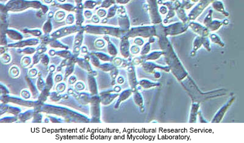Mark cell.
<instances>
[{
  "instance_id": "cell-1",
  "label": "cell",
  "mask_w": 244,
  "mask_h": 143,
  "mask_svg": "<svg viewBox=\"0 0 244 143\" xmlns=\"http://www.w3.org/2000/svg\"><path fill=\"white\" fill-rule=\"evenodd\" d=\"M214 0H200L198 4L192 9L189 15L190 20H195L203 11L204 9Z\"/></svg>"
},
{
  "instance_id": "cell-2",
  "label": "cell",
  "mask_w": 244,
  "mask_h": 143,
  "mask_svg": "<svg viewBox=\"0 0 244 143\" xmlns=\"http://www.w3.org/2000/svg\"><path fill=\"white\" fill-rule=\"evenodd\" d=\"M150 14L154 23H159L161 22V17L158 9V0H148Z\"/></svg>"
},
{
  "instance_id": "cell-3",
  "label": "cell",
  "mask_w": 244,
  "mask_h": 143,
  "mask_svg": "<svg viewBox=\"0 0 244 143\" xmlns=\"http://www.w3.org/2000/svg\"><path fill=\"white\" fill-rule=\"evenodd\" d=\"M188 26L181 23H177L171 25L165 29V32L167 35H175L182 33L186 31Z\"/></svg>"
},
{
  "instance_id": "cell-4",
  "label": "cell",
  "mask_w": 244,
  "mask_h": 143,
  "mask_svg": "<svg viewBox=\"0 0 244 143\" xmlns=\"http://www.w3.org/2000/svg\"><path fill=\"white\" fill-rule=\"evenodd\" d=\"M190 27L194 32H195L198 34L200 35L201 36L206 37L209 34V30L207 29V28L202 27V25H200L198 23L192 22L190 23Z\"/></svg>"
},
{
  "instance_id": "cell-5",
  "label": "cell",
  "mask_w": 244,
  "mask_h": 143,
  "mask_svg": "<svg viewBox=\"0 0 244 143\" xmlns=\"http://www.w3.org/2000/svg\"><path fill=\"white\" fill-rule=\"evenodd\" d=\"M212 7L218 12L223 14L225 16L229 15V14L225 11L223 4L222 1H218V0H215L212 2Z\"/></svg>"
},
{
  "instance_id": "cell-6",
  "label": "cell",
  "mask_w": 244,
  "mask_h": 143,
  "mask_svg": "<svg viewBox=\"0 0 244 143\" xmlns=\"http://www.w3.org/2000/svg\"><path fill=\"white\" fill-rule=\"evenodd\" d=\"M20 69H19L18 67L17 66H12L9 71V73L10 76H11L13 78H17L20 75Z\"/></svg>"
},
{
  "instance_id": "cell-7",
  "label": "cell",
  "mask_w": 244,
  "mask_h": 143,
  "mask_svg": "<svg viewBox=\"0 0 244 143\" xmlns=\"http://www.w3.org/2000/svg\"><path fill=\"white\" fill-rule=\"evenodd\" d=\"M222 26V23L218 21H212L211 23L207 27V28L209 31H216Z\"/></svg>"
},
{
  "instance_id": "cell-8",
  "label": "cell",
  "mask_w": 244,
  "mask_h": 143,
  "mask_svg": "<svg viewBox=\"0 0 244 143\" xmlns=\"http://www.w3.org/2000/svg\"><path fill=\"white\" fill-rule=\"evenodd\" d=\"M66 17V12L64 11H57L54 14V18L57 22L63 21Z\"/></svg>"
},
{
  "instance_id": "cell-9",
  "label": "cell",
  "mask_w": 244,
  "mask_h": 143,
  "mask_svg": "<svg viewBox=\"0 0 244 143\" xmlns=\"http://www.w3.org/2000/svg\"><path fill=\"white\" fill-rule=\"evenodd\" d=\"M210 39L212 41V42L214 43H217L218 45L222 46V47H223L224 46V43H223L222 42V41L220 40V37L217 36L216 34H212L211 36H210Z\"/></svg>"
},
{
  "instance_id": "cell-10",
  "label": "cell",
  "mask_w": 244,
  "mask_h": 143,
  "mask_svg": "<svg viewBox=\"0 0 244 143\" xmlns=\"http://www.w3.org/2000/svg\"><path fill=\"white\" fill-rule=\"evenodd\" d=\"M1 61L4 64H8L11 61V57L7 53L2 54L1 56Z\"/></svg>"
},
{
  "instance_id": "cell-11",
  "label": "cell",
  "mask_w": 244,
  "mask_h": 143,
  "mask_svg": "<svg viewBox=\"0 0 244 143\" xmlns=\"http://www.w3.org/2000/svg\"><path fill=\"white\" fill-rule=\"evenodd\" d=\"M105 45H106V43L105 41L101 39H99L95 41V46L96 48L102 49L105 47Z\"/></svg>"
},
{
  "instance_id": "cell-12",
  "label": "cell",
  "mask_w": 244,
  "mask_h": 143,
  "mask_svg": "<svg viewBox=\"0 0 244 143\" xmlns=\"http://www.w3.org/2000/svg\"><path fill=\"white\" fill-rule=\"evenodd\" d=\"M31 62L32 59L29 57H25L22 59V65L25 67L29 66L31 64Z\"/></svg>"
},
{
  "instance_id": "cell-13",
  "label": "cell",
  "mask_w": 244,
  "mask_h": 143,
  "mask_svg": "<svg viewBox=\"0 0 244 143\" xmlns=\"http://www.w3.org/2000/svg\"><path fill=\"white\" fill-rule=\"evenodd\" d=\"M75 89L78 91H83L85 86L84 85V83L81 81H76L75 83Z\"/></svg>"
},
{
  "instance_id": "cell-14",
  "label": "cell",
  "mask_w": 244,
  "mask_h": 143,
  "mask_svg": "<svg viewBox=\"0 0 244 143\" xmlns=\"http://www.w3.org/2000/svg\"><path fill=\"white\" fill-rule=\"evenodd\" d=\"M66 89V85L64 83H58L57 86H56V91L59 93H62L64 92Z\"/></svg>"
},
{
  "instance_id": "cell-15",
  "label": "cell",
  "mask_w": 244,
  "mask_h": 143,
  "mask_svg": "<svg viewBox=\"0 0 244 143\" xmlns=\"http://www.w3.org/2000/svg\"><path fill=\"white\" fill-rule=\"evenodd\" d=\"M212 11H210L204 20V24L206 27H207L212 22Z\"/></svg>"
},
{
  "instance_id": "cell-16",
  "label": "cell",
  "mask_w": 244,
  "mask_h": 143,
  "mask_svg": "<svg viewBox=\"0 0 244 143\" xmlns=\"http://www.w3.org/2000/svg\"><path fill=\"white\" fill-rule=\"evenodd\" d=\"M162 55V52H155L152 53H151L148 57L149 59H156L157 58L159 57Z\"/></svg>"
},
{
  "instance_id": "cell-17",
  "label": "cell",
  "mask_w": 244,
  "mask_h": 143,
  "mask_svg": "<svg viewBox=\"0 0 244 143\" xmlns=\"http://www.w3.org/2000/svg\"><path fill=\"white\" fill-rule=\"evenodd\" d=\"M21 96L25 99H28L31 97V93L27 89H23L21 92Z\"/></svg>"
},
{
  "instance_id": "cell-18",
  "label": "cell",
  "mask_w": 244,
  "mask_h": 143,
  "mask_svg": "<svg viewBox=\"0 0 244 143\" xmlns=\"http://www.w3.org/2000/svg\"><path fill=\"white\" fill-rule=\"evenodd\" d=\"M37 73H38V71H37V70L36 69H31L29 71V76L31 78L36 77L37 76Z\"/></svg>"
},
{
  "instance_id": "cell-19",
  "label": "cell",
  "mask_w": 244,
  "mask_h": 143,
  "mask_svg": "<svg viewBox=\"0 0 244 143\" xmlns=\"http://www.w3.org/2000/svg\"><path fill=\"white\" fill-rule=\"evenodd\" d=\"M131 53L133 54L136 55V54H137L140 52V49H139V47L137 46V45H133L131 48Z\"/></svg>"
},
{
  "instance_id": "cell-20",
  "label": "cell",
  "mask_w": 244,
  "mask_h": 143,
  "mask_svg": "<svg viewBox=\"0 0 244 143\" xmlns=\"http://www.w3.org/2000/svg\"><path fill=\"white\" fill-rule=\"evenodd\" d=\"M106 11L105 9H99L97 12V15L100 17H104L106 15Z\"/></svg>"
},
{
  "instance_id": "cell-21",
  "label": "cell",
  "mask_w": 244,
  "mask_h": 143,
  "mask_svg": "<svg viewBox=\"0 0 244 143\" xmlns=\"http://www.w3.org/2000/svg\"><path fill=\"white\" fill-rule=\"evenodd\" d=\"M77 81V80H76V77L75 76H71L70 77V78L68 79V83L70 85H73L75 84L76 82Z\"/></svg>"
},
{
  "instance_id": "cell-22",
  "label": "cell",
  "mask_w": 244,
  "mask_h": 143,
  "mask_svg": "<svg viewBox=\"0 0 244 143\" xmlns=\"http://www.w3.org/2000/svg\"><path fill=\"white\" fill-rule=\"evenodd\" d=\"M149 48H150V46H149V43H146V45H145L144 46V50H142V53H143V55L147 54V53L149 52Z\"/></svg>"
},
{
  "instance_id": "cell-23",
  "label": "cell",
  "mask_w": 244,
  "mask_h": 143,
  "mask_svg": "<svg viewBox=\"0 0 244 143\" xmlns=\"http://www.w3.org/2000/svg\"><path fill=\"white\" fill-rule=\"evenodd\" d=\"M134 43H136V45H139V46H141V45H142L144 44V41H143L142 39H140V38H137V39H135V41H134Z\"/></svg>"
},
{
  "instance_id": "cell-24",
  "label": "cell",
  "mask_w": 244,
  "mask_h": 143,
  "mask_svg": "<svg viewBox=\"0 0 244 143\" xmlns=\"http://www.w3.org/2000/svg\"><path fill=\"white\" fill-rule=\"evenodd\" d=\"M92 22H93L94 23H99V22H100V18H99V17H98L97 15H94V16L92 17Z\"/></svg>"
},
{
  "instance_id": "cell-25",
  "label": "cell",
  "mask_w": 244,
  "mask_h": 143,
  "mask_svg": "<svg viewBox=\"0 0 244 143\" xmlns=\"http://www.w3.org/2000/svg\"><path fill=\"white\" fill-rule=\"evenodd\" d=\"M114 62L116 66H120L122 63V60L120 58H115V59L114 61Z\"/></svg>"
},
{
  "instance_id": "cell-26",
  "label": "cell",
  "mask_w": 244,
  "mask_h": 143,
  "mask_svg": "<svg viewBox=\"0 0 244 143\" xmlns=\"http://www.w3.org/2000/svg\"><path fill=\"white\" fill-rule=\"evenodd\" d=\"M160 12H161V14H165L167 13V7L165 6H162L160 9Z\"/></svg>"
},
{
  "instance_id": "cell-27",
  "label": "cell",
  "mask_w": 244,
  "mask_h": 143,
  "mask_svg": "<svg viewBox=\"0 0 244 143\" xmlns=\"http://www.w3.org/2000/svg\"><path fill=\"white\" fill-rule=\"evenodd\" d=\"M43 1L45 2H46V3H51L52 1H53V0H43Z\"/></svg>"
},
{
  "instance_id": "cell-28",
  "label": "cell",
  "mask_w": 244,
  "mask_h": 143,
  "mask_svg": "<svg viewBox=\"0 0 244 143\" xmlns=\"http://www.w3.org/2000/svg\"><path fill=\"white\" fill-rule=\"evenodd\" d=\"M59 2H64V1H66V0H57Z\"/></svg>"
},
{
  "instance_id": "cell-29",
  "label": "cell",
  "mask_w": 244,
  "mask_h": 143,
  "mask_svg": "<svg viewBox=\"0 0 244 143\" xmlns=\"http://www.w3.org/2000/svg\"><path fill=\"white\" fill-rule=\"evenodd\" d=\"M192 1L194 2H198L200 0H191Z\"/></svg>"
},
{
  "instance_id": "cell-30",
  "label": "cell",
  "mask_w": 244,
  "mask_h": 143,
  "mask_svg": "<svg viewBox=\"0 0 244 143\" xmlns=\"http://www.w3.org/2000/svg\"><path fill=\"white\" fill-rule=\"evenodd\" d=\"M170 1H176L177 0H170Z\"/></svg>"
},
{
  "instance_id": "cell-31",
  "label": "cell",
  "mask_w": 244,
  "mask_h": 143,
  "mask_svg": "<svg viewBox=\"0 0 244 143\" xmlns=\"http://www.w3.org/2000/svg\"><path fill=\"white\" fill-rule=\"evenodd\" d=\"M214 1H215V0H214Z\"/></svg>"
}]
</instances>
